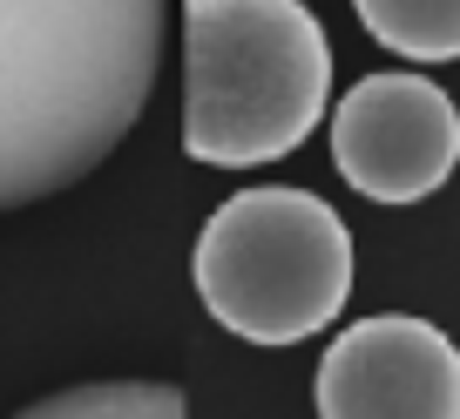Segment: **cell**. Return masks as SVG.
Here are the masks:
<instances>
[{
	"label": "cell",
	"mask_w": 460,
	"mask_h": 419,
	"mask_svg": "<svg viewBox=\"0 0 460 419\" xmlns=\"http://www.w3.org/2000/svg\"><path fill=\"white\" fill-rule=\"evenodd\" d=\"M14 419H190V406L176 386H156V379H102V386L48 392Z\"/></svg>",
	"instance_id": "7"
},
{
	"label": "cell",
	"mask_w": 460,
	"mask_h": 419,
	"mask_svg": "<svg viewBox=\"0 0 460 419\" xmlns=\"http://www.w3.org/2000/svg\"><path fill=\"white\" fill-rule=\"evenodd\" d=\"M318 419H460V345L427 319H359L318 359Z\"/></svg>",
	"instance_id": "5"
},
{
	"label": "cell",
	"mask_w": 460,
	"mask_h": 419,
	"mask_svg": "<svg viewBox=\"0 0 460 419\" xmlns=\"http://www.w3.org/2000/svg\"><path fill=\"white\" fill-rule=\"evenodd\" d=\"M197 298L251 345L318 338L352 298V231L312 189H237L197 231Z\"/></svg>",
	"instance_id": "3"
},
{
	"label": "cell",
	"mask_w": 460,
	"mask_h": 419,
	"mask_svg": "<svg viewBox=\"0 0 460 419\" xmlns=\"http://www.w3.org/2000/svg\"><path fill=\"white\" fill-rule=\"evenodd\" d=\"M332 162L373 203H420L460 162V109L433 74L386 68L339 95L332 116Z\"/></svg>",
	"instance_id": "4"
},
{
	"label": "cell",
	"mask_w": 460,
	"mask_h": 419,
	"mask_svg": "<svg viewBox=\"0 0 460 419\" xmlns=\"http://www.w3.org/2000/svg\"><path fill=\"white\" fill-rule=\"evenodd\" d=\"M170 0H0V210L122 149L163 68Z\"/></svg>",
	"instance_id": "1"
},
{
	"label": "cell",
	"mask_w": 460,
	"mask_h": 419,
	"mask_svg": "<svg viewBox=\"0 0 460 419\" xmlns=\"http://www.w3.org/2000/svg\"><path fill=\"white\" fill-rule=\"evenodd\" d=\"M332 48L305 0H183V149L210 170L278 162L325 122Z\"/></svg>",
	"instance_id": "2"
},
{
	"label": "cell",
	"mask_w": 460,
	"mask_h": 419,
	"mask_svg": "<svg viewBox=\"0 0 460 419\" xmlns=\"http://www.w3.org/2000/svg\"><path fill=\"white\" fill-rule=\"evenodd\" d=\"M379 48L406 61H460V0H352Z\"/></svg>",
	"instance_id": "6"
}]
</instances>
